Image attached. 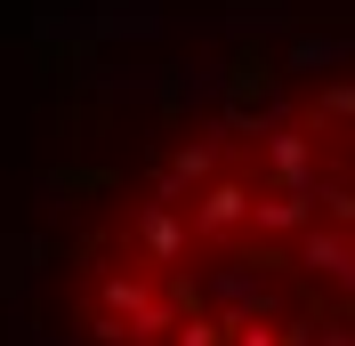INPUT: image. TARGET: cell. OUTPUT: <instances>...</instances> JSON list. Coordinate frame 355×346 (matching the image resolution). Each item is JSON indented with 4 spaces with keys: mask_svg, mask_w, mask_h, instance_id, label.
<instances>
[{
    "mask_svg": "<svg viewBox=\"0 0 355 346\" xmlns=\"http://www.w3.org/2000/svg\"><path fill=\"white\" fill-rule=\"evenodd\" d=\"M65 346H355V81L323 24L194 41L73 201Z\"/></svg>",
    "mask_w": 355,
    "mask_h": 346,
    "instance_id": "obj_1",
    "label": "cell"
}]
</instances>
